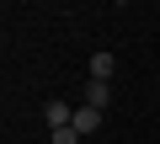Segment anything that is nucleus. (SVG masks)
<instances>
[{
	"label": "nucleus",
	"mask_w": 160,
	"mask_h": 144,
	"mask_svg": "<svg viewBox=\"0 0 160 144\" xmlns=\"http://www.w3.org/2000/svg\"><path fill=\"white\" fill-rule=\"evenodd\" d=\"M112 69H118V59H112V53H96V59H91V80L107 86V80H112Z\"/></svg>",
	"instance_id": "20e7f679"
},
{
	"label": "nucleus",
	"mask_w": 160,
	"mask_h": 144,
	"mask_svg": "<svg viewBox=\"0 0 160 144\" xmlns=\"http://www.w3.org/2000/svg\"><path fill=\"white\" fill-rule=\"evenodd\" d=\"M53 144H80V133L75 128H53Z\"/></svg>",
	"instance_id": "39448f33"
},
{
	"label": "nucleus",
	"mask_w": 160,
	"mask_h": 144,
	"mask_svg": "<svg viewBox=\"0 0 160 144\" xmlns=\"http://www.w3.org/2000/svg\"><path fill=\"white\" fill-rule=\"evenodd\" d=\"M43 117H48V128H69V123H75V107H69V102H48Z\"/></svg>",
	"instance_id": "f03ea898"
},
{
	"label": "nucleus",
	"mask_w": 160,
	"mask_h": 144,
	"mask_svg": "<svg viewBox=\"0 0 160 144\" xmlns=\"http://www.w3.org/2000/svg\"><path fill=\"white\" fill-rule=\"evenodd\" d=\"M69 128H75L80 139H86V133H96V128H102V112H96V107H86V102H80V107H75V123H69Z\"/></svg>",
	"instance_id": "f257e3e1"
},
{
	"label": "nucleus",
	"mask_w": 160,
	"mask_h": 144,
	"mask_svg": "<svg viewBox=\"0 0 160 144\" xmlns=\"http://www.w3.org/2000/svg\"><path fill=\"white\" fill-rule=\"evenodd\" d=\"M107 102H112V86H102V80H91V86H86V107H96V112H107Z\"/></svg>",
	"instance_id": "7ed1b4c3"
}]
</instances>
